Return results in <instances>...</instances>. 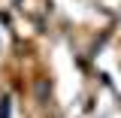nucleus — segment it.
Here are the masks:
<instances>
[{"label": "nucleus", "mask_w": 121, "mask_h": 118, "mask_svg": "<svg viewBox=\"0 0 121 118\" xmlns=\"http://www.w3.org/2000/svg\"><path fill=\"white\" fill-rule=\"evenodd\" d=\"M0 118H9V100H3V106H0Z\"/></svg>", "instance_id": "obj_1"}]
</instances>
